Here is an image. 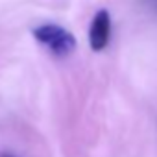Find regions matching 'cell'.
<instances>
[{
  "label": "cell",
  "mask_w": 157,
  "mask_h": 157,
  "mask_svg": "<svg viewBox=\"0 0 157 157\" xmlns=\"http://www.w3.org/2000/svg\"><path fill=\"white\" fill-rule=\"evenodd\" d=\"M33 37L57 57H67L76 50V37L57 24H43L35 28Z\"/></svg>",
  "instance_id": "cell-1"
},
{
  "label": "cell",
  "mask_w": 157,
  "mask_h": 157,
  "mask_svg": "<svg viewBox=\"0 0 157 157\" xmlns=\"http://www.w3.org/2000/svg\"><path fill=\"white\" fill-rule=\"evenodd\" d=\"M109 37H111V17H109V11L105 10H100L93 22H91V30H89V43H91V48L94 52H100L107 46L109 43Z\"/></svg>",
  "instance_id": "cell-2"
},
{
  "label": "cell",
  "mask_w": 157,
  "mask_h": 157,
  "mask_svg": "<svg viewBox=\"0 0 157 157\" xmlns=\"http://www.w3.org/2000/svg\"><path fill=\"white\" fill-rule=\"evenodd\" d=\"M0 157H13L11 153H0Z\"/></svg>",
  "instance_id": "cell-3"
},
{
  "label": "cell",
  "mask_w": 157,
  "mask_h": 157,
  "mask_svg": "<svg viewBox=\"0 0 157 157\" xmlns=\"http://www.w3.org/2000/svg\"><path fill=\"white\" fill-rule=\"evenodd\" d=\"M155 6H157V0H155Z\"/></svg>",
  "instance_id": "cell-4"
}]
</instances>
